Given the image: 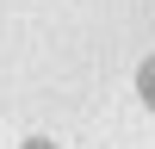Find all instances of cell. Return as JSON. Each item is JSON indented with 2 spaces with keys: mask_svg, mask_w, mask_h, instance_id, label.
Instances as JSON below:
<instances>
[{
  "mask_svg": "<svg viewBox=\"0 0 155 149\" xmlns=\"http://www.w3.org/2000/svg\"><path fill=\"white\" fill-rule=\"evenodd\" d=\"M137 93H143V106H155V56L137 68Z\"/></svg>",
  "mask_w": 155,
  "mask_h": 149,
  "instance_id": "1",
  "label": "cell"
},
{
  "mask_svg": "<svg viewBox=\"0 0 155 149\" xmlns=\"http://www.w3.org/2000/svg\"><path fill=\"white\" fill-rule=\"evenodd\" d=\"M19 149H56V143H50V137H25Z\"/></svg>",
  "mask_w": 155,
  "mask_h": 149,
  "instance_id": "2",
  "label": "cell"
}]
</instances>
